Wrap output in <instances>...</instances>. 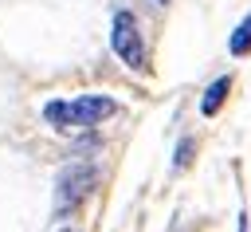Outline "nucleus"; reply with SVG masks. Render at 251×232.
<instances>
[{
  "instance_id": "obj_1",
  "label": "nucleus",
  "mask_w": 251,
  "mask_h": 232,
  "mask_svg": "<svg viewBox=\"0 0 251 232\" xmlns=\"http://www.w3.org/2000/svg\"><path fill=\"white\" fill-rule=\"evenodd\" d=\"M118 114V102L110 94H78V98H55L43 106V118L55 130H90Z\"/></svg>"
},
{
  "instance_id": "obj_6",
  "label": "nucleus",
  "mask_w": 251,
  "mask_h": 232,
  "mask_svg": "<svg viewBox=\"0 0 251 232\" xmlns=\"http://www.w3.org/2000/svg\"><path fill=\"white\" fill-rule=\"evenodd\" d=\"M192 149H196V142H192V138H184V142L176 145V169H184V165L192 161Z\"/></svg>"
},
{
  "instance_id": "obj_7",
  "label": "nucleus",
  "mask_w": 251,
  "mask_h": 232,
  "mask_svg": "<svg viewBox=\"0 0 251 232\" xmlns=\"http://www.w3.org/2000/svg\"><path fill=\"white\" fill-rule=\"evenodd\" d=\"M59 232H78V228H59Z\"/></svg>"
},
{
  "instance_id": "obj_3",
  "label": "nucleus",
  "mask_w": 251,
  "mask_h": 232,
  "mask_svg": "<svg viewBox=\"0 0 251 232\" xmlns=\"http://www.w3.org/2000/svg\"><path fill=\"white\" fill-rule=\"evenodd\" d=\"M98 181V169L90 161H78V165H67L55 181V212H71Z\"/></svg>"
},
{
  "instance_id": "obj_8",
  "label": "nucleus",
  "mask_w": 251,
  "mask_h": 232,
  "mask_svg": "<svg viewBox=\"0 0 251 232\" xmlns=\"http://www.w3.org/2000/svg\"><path fill=\"white\" fill-rule=\"evenodd\" d=\"M153 4H169V0H153Z\"/></svg>"
},
{
  "instance_id": "obj_2",
  "label": "nucleus",
  "mask_w": 251,
  "mask_h": 232,
  "mask_svg": "<svg viewBox=\"0 0 251 232\" xmlns=\"http://www.w3.org/2000/svg\"><path fill=\"white\" fill-rule=\"evenodd\" d=\"M110 47L114 55L129 67V71H145V39H141V28H137V16L133 12H114L110 20Z\"/></svg>"
},
{
  "instance_id": "obj_5",
  "label": "nucleus",
  "mask_w": 251,
  "mask_h": 232,
  "mask_svg": "<svg viewBox=\"0 0 251 232\" xmlns=\"http://www.w3.org/2000/svg\"><path fill=\"white\" fill-rule=\"evenodd\" d=\"M227 51L235 55V59H243V55H251V12L235 24V31L227 35Z\"/></svg>"
},
{
  "instance_id": "obj_4",
  "label": "nucleus",
  "mask_w": 251,
  "mask_h": 232,
  "mask_svg": "<svg viewBox=\"0 0 251 232\" xmlns=\"http://www.w3.org/2000/svg\"><path fill=\"white\" fill-rule=\"evenodd\" d=\"M227 90H231V75L216 79V83L204 90V98H200V114H204V118H216L220 106H224V98H227Z\"/></svg>"
}]
</instances>
